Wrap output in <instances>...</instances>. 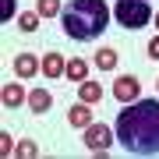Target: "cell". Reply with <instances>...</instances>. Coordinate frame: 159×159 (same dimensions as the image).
Wrapping results in <instances>:
<instances>
[{
  "label": "cell",
  "instance_id": "cell-1",
  "mask_svg": "<svg viewBox=\"0 0 159 159\" xmlns=\"http://www.w3.org/2000/svg\"><path fill=\"white\" fill-rule=\"evenodd\" d=\"M113 131L131 156H159V99H134L124 106Z\"/></svg>",
  "mask_w": 159,
  "mask_h": 159
},
{
  "label": "cell",
  "instance_id": "cell-2",
  "mask_svg": "<svg viewBox=\"0 0 159 159\" xmlns=\"http://www.w3.org/2000/svg\"><path fill=\"white\" fill-rule=\"evenodd\" d=\"M106 25H110V7L102 4V0H71L60 11V29L74 43L99 39Z\"/></svg>",
  "mask_w": 159,
  "mask_h": 159
},
{
  "label": "cell",
  "instance_id": "cell-3",
  "mask_svg": "<svg viewBox=\"0 0 159 159\" xmlns=\"http://www.w3.org/2000/svg\"><path fill=\"white\" fill-rule=\"evenodd\" d=\"M113 18L120 21V29L134 32V29H145L152 21V7H148V0H117Z\"/></svg>",
  "mask_w": 159,
  "mask_h": 159
},
{
  "label": "cell",
  "instance_id": "cell-4",
  "mask_svg": "<svg viewBox=\"0 0 159 159\" xmlns=\"http://www.w3.org/2000/svg\"><path fill=\"white\" fill-rule=\"evenodd\" d=\"M85 145L92 148V152H106V148L113 145V134H110V127L92 120V124L85 127Z\"/></svg>",
  "mask_w": 159,
  "mask_h": 159
},
{
  "label": "cell",
  "instance_id": "cell-5",
  "mask_svg": "<svg viewBox=\"0 0 159 159\" xmlns=\"http://www.w3.org/2000/svg\"><path fill=\"white\" fill-rule=\"evenodd\" d=\"M138 89H142V85H138L134 74H120V78L113 81V96H117L120 102H134V99H138Z\"/></svg>",
  "mask_w": 159,
  "mask_h": 159
},
{
  "label": "cell",
  "instance_id": "cell-6",
  "mask_svg": "<svg viewBox=\"0 0 159 159\" xmlns=\"http://www.w3.org/2000/svg\"><path fill=\"white\" fill-rule=\"evenodd\" d=\"M39 71H43V64L35 60V53H18L14 57V74L18 78H35Z\"/></svg>",
  "mask_w": 159,
  "mask_h": 159
},
{
  "label": "cell",
  "instance_id": "cell-7",
  "mask_svg": "<svg viewBox=\"0 0 159 159\" xmlns=\"http://www.w3.org/2000/svg\"><path fill=\"white\" fill-rule=\"evenodd\" d=\"M64 71H67V60H64L60 53H46L43 57V74L46 78H60Z\"/></svg>",
  "mask_w": 159,
  "mask_h": 159
},
{
  "label": "cell",
  "instance_id": "cell-8",
  "mask_svg": "<svg viewBox=\"0 0 159 159\" xmlns=\"http://www.w3.org/2000/svg\"><path fill=\"white\" fill-rule=\"evenodd\" d=\"M67 120H71V127H81V131H85V127L92 124V110H89V102L71 106V110H67Z\"/></svg>",
  "mask_w": 159,
  "mask_h": 159
},
{
  "label": "cell",
  "instance_id": "cell-9",
  "mask_svg": "<svg viewBox=\"0 0 159 159\" xmlns=\"http://www.w3.org/2000/svg\"><path fill=\"white\" fill-rule=\"evenodd\" d=\"M50 106H53V96L46 89H32L29 92V110H32V113H46Z\"/></svg>",
  "mask_w": 159,
  "mask_h": 159
},
{
  "label": "cell",
  "instance_id": "cell-10",
  "mask_svg": "<svg viewBox=\"0 0 159 159\" xmlns=\"http://www.w3.org/2000/svg\"><path fill=\"white\" fill-rule=\"evenodd\" d=\"M78 96H81V102L92 106V102L102 99V85H96V81H81V92H78Z\"/></svg>",
  "mask_w": 159,
  "mask_h": 159
},
{
  "label": "cell",
  "instance_id": "cell-11",
  "mask_svg": "<svg viewBox=\"0 0 159 159\" xmlns=\"http://www.w3.org/2000/svg\"><path fill=\"white\" fill-rule=\"evenodd\" d=\"M21 99H25V89H21V85H4V106H7V110L21 106Z\"/></svg>",
  "mask_w": 159,
  "mask_h": 159
},
{
  "label": "cell",
  "instance_id": "cell-12",
  "mask_svg": "<svg viewBox=\"0 0 159 159\" xmlns=\"http://www.w3.org/2000/svg\"><path fill=\"white\" fill-rule=\"evenodd\" d=\"M60 11H64L60 0H35V14L39 18H57Z\"/></svg>",
  "mask_w": 159,
  "mask_h": 159
},
{
  "label": "cell",
  "instance_id": "cell-13",
  "mask_svg": "<svg viewBox=\"0 0 159 159\" xmlns=\"http://www.w3.org/2000/svg\"><path fill=\"white\" fill-rule=\"evenodd\" d=\"M96 67H99V71H113V67H117V50H110V46L99 50V53H96Z\"/></svg>",
  "mask_w": 159,
  "mask_h": 159
},
{
  "label": "cell",
  "instance_id": "cell-14",
  "mask_svg": "<svg viewBox=\"0 0 159 159\" xmlns=\"http://www.w3.org/2000/svg\"><path fill=\"white\" fill-rule=\"evenodd\" d=\"M64 74H67L71 81H85V74H89V64L74 57V60H67V71H64Z\"/></svg>",
  "mask_w": 159,
  "mask_h": 159
},
{
  "label": "cell",
  "instance_id": "cell-15",
  "mask_svg": "<svg viewBox=\"0 0 159 159\" xmlns=\"http://www.w3.org/2000/svg\"><path fill=\"white\" fill-rule=\"evenodd\" d=\"M18 29H21V32H35V29H39V14H35V11L18 14Z\"/></svg>",
  "mask_w": 159,
  "mask_h": 159
},
{
  "label": "cell",
  "instance_id": "cell-16",
  "mask_svg": "<svg viewBox=\"0 0 159 159\" xmlns=\"http://www.w3.org/2000/svg\"><path fill=\"white\" fill-rule=\"evenodd\" d=\"M18 156H21V159H35L39 148H35V142H18Z\"/></svg>",
  "mask_w": 159,
  "mask_h": 159
},
{
  "label": "cell",
  "instance_id": "cell-17",
  "mask_svg": "<svg viewBox=\"0 0 159 159\" xmlns=\"http://www.w3.org/2000/svg\"><path fill=\"white\" fill-rule=\"evenodd\" d=\"M14 18V0H4L0 4V21H11Z\"/></svg>",
  "mask_w": 159,
  "mask_h": 159
},
{
  "label": "cell",
  "instance_id": "cell-18",
  "mask_svg": "<svg viewBox=\"0 0 159 159\" xmlns=\"http://www.w3.org/2000/svg\"><path fill=\"white\" fill-rule=\"evenodd\" d=\"M0 152H4V156L14 152V138H11V134H0Z\"/></svg>",
  "mask_w": 159,
  "mask_h": 159
},
{
  "label": "cell",
  "instance_id": "cell-19",
  "mask_svg": "<svg viewBox=\"0 0 159 159\" xmlns=\"http://www.w3.org/2000/svg\"><path fill=\"white\" fill-rule=\"evenodd\" d=\"M148 57H152V60H159V35L148 43Z\"/></svg>",
  "mask_w": 159,
  "mask_h": 159
},
{
  "label": "cell",
  "instance_id": "cell-20",
  "mask_svg": "<svg viewBox=\"0 0 159 159\" xmlns=\"http://www.w3.org/2000/svg\"><path fill=\"white\" fill-rule=\"evenodd\" d=\"M156 25H159V14H156Z\"/></svg>",
  "mask_w": 159,
  "mask_h": 159
}]
</instances>
